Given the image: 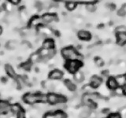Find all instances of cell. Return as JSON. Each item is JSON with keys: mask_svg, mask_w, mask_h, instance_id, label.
I'll return each mask as SVG.
<instances>
[{"mask_svg": "<svg viewBox=\"0 0 126 118\" xmlns=\"http://www.w3.org/2000/svg\"><path fill=\"white\" fill-rule=\"evenodd\" d=\"M62 53V56L64 58L65 60L68 61H74V60H78L80 61H82L83 57L82 55H80L76 49L73 48V47H65L63 48L61 51Z\"/></svg>", "mask_w": 126, "mask_h": 118, "instance_id": "1", "label": "cell"}, {"mask_svg": "<svg viewBox=\"0 0 126 118\" xmlns=\"http://www.w3.org/2000/svg\"><path fill=\"white\" fill-rule=\"evenodd\" d=\"M40 95L41 93H26L24 94L22 100L25 104L29 105H35L40 102Z\"/></svg>", "mask_w": 126, "mask_h": 118, "instance_id": "2", "label": "cell"}, {"mask_svg": "<svg viewBox=\"0 0 126 118\" xmlns=\"http://www.w3.org/2000/svg\"><path fill=\"white\" fill-rule=\"evenodd\" d=\"M67 98L60 94L48 93L47 94V103L50 105H57L59 103H65Z\"/></svg>", "mask_w": 126, "mask_h": 118, "instance_id": "3", "label": "cell"}, {"mask_svg": "<svg viewBox=\"0 0 126 118\" xmlns=\"http://www.w3.org/2000/svg\"><path fill=\"white\" fill-rule=\"evenodd\" d=\"M82 66V61H80L78 60L74 61H68L65 64V68L69 71L70 73H74L77 71L79 70V69Z\"/></svg>", "mask_w": 126, "mask_h": 118, "instance_id": "4", "label": "cell"}, {"mask_svg": "<svg viewBox=\"0 0 126 118\" xmlns=\"http://www.w3.org/2000/svg\"><path fill=\"white\" fill-rule=\"evenodd\" d=\"M63 76H64V73L62 70L55 69L50 72L48 78L50 80H60L63 78Z\"/></svg>", "mask_w": 126, "mask_h": 118, "instance_id": "5", "label": "cell"}, {"mask_svg": "<svg viewBox=\"0 0 126 118\" xmlns=\"http://www.w3.org/2000/svg\"><path fill=\"white\" fill-rule=\"evenodd\" d=\"M5 72L6 73V75L10 78L13 79V80H16V79L17 78V74L16 73V71L14 69V68L10 64H6L5 65Z\"/></svg>", "mask_w": 126, "mask_h": 118, "instance_id": "6", "label": "cell"}, {"mask_svg": "<svg viewBox=\"0 0 126 118\" xmlns=\"http://www.w3.org/2000/svg\"><path fill=\"white\" fill-rule=\"evenodd\" d=\"M10 113V104L7 101L0 100V114Z\"/></svg>", "mask_w": 126, "mask_h": 118, "instance_id": "7", "label": "cell"}, {"mask_svg": "<svg viewBox=\"0 0 126 118\" xmlns=\"http://www.w3.org/2000/svg\"><path fill=\"white\" fill-rule=\"evenodd\" d=\"M102 84V79L99 76H96V75L92 76V78H91L90 85L92 86L93 88H98Z\"/></svg>", "mask_w": 126, "mask_h": 118, "instance_id": "8", "label": "cell"}, {"mask_svg": "<svg viewBox=\"0 0 126 118\" xmlns=\"http://www.w3.org/2000/svg\"><path fill=\"white\" fill-rule=\"evenodd\" d=\"M106 87L110 90H114L115 89H117L118 87L117 84V82L116 80V78L115 77H113V76H110L107 80H106Z\"/></svg>", "mask_w": 126, "mask_h": 118, "instance_id": "9", "label": "cell"}, {"mask_svg": "<svg viewBox=\"0 0 126 118\" xmlns=\"http://www.w3.org/2000/svg\"><path fill=\"white\" fill-rule=\"evenodd\" d=\"M64 86L65 87V88L67 90H69V91L71 92H74L76 91L77 90V86H76V84L72 81L71 80H69V79H66L64 81Z\"/></svg>", "mask_w": 126, "mask_h": 118, "instance_id": "10", "label": "cell"}, {"mask_svg": "<svg viewBox=\"0 0 126 118\" xmlns=\"http://www.w3.org/2000/svg\"><path fill=\"white\" fill-rule=\"evenodd\" d=\"M77 35L79 39H80L81 40H84V41H88L92 38V35H91L90 32L88 31L85 30H80L77 32Z\"/></svg>", "mask_w": 126, "mask_h": 118, "instance_id": "11", "label": "cell"}, {"mask_svg": "<svg viewBox=\"0 0 126 118\" xmlns=\"http://www.w3.org/2000/svg\"><path fill=\"white\" fill-rule=\"evenodd\" d=\"M56 16L51 14H46L42 17V22L44 24H50L54 21H56Z\"/></svg>", "mask_w": 126, "mask_h": 118, "instance_id": "12", "label": "cell"}, {"mask_svg": "<svg viewBox=\"0 0 126 118\" xmlns=\"http://www.w3.org/2000/svg\"><path fill=\"white\" fill-rule=\"evenodd\" d=\"M84 73L83 71L78 70L76 73H73V80L76 83H82L84 80Z\"/></svg>", "mask_w": 126, "mask_h": 118, "instance_id": "13", "label": "cell"}, {"mask_svg": "<svg viewBox=\"0 0 126 118\" xmlns=\"http://www.w3.org/2000/svg\"><path fill=\"white\" fill-rule=\"evenodd\" d=\"M42 48L46 50H51L54 48V42L51 39H46L42 44Z\"/></svg>", "mask_w": 126, "mask_h": 118, "instance_id": "14", "label": "cell"}, {"mask_svg": "<svg viewBox=\"0 0 126 118\" xmlns=\"http://www.w3.org/2000/svg\"><path fill=\"white\" fill-rule=\"evenodd\" d=\"M23 110L22 106L18 104V103H14V104H12L10 105V113L15 114V115L17 116V114L19 113H21Z\"/></svg>", "mask_w": 126, "mask_h": 118, "instance_id": "15", "label": "cell"}, {"mask_svg": "<svg viewBox=\"0 0 126 118\" xmlns=\"http://www.w3.org/2000/svg\"><path fill=\"white\" fill-rule=\"evenodd\" d=\"M117 43L119 46H124L125 44H126V32L117 33Z\"/></svg>", "mask_w": 126, "mask_h": 118, "instance_id": "16", "label": "cell"}, {"mask_svg": "<svg viewBox=\"0 0 126 118\" xmlns=\"http://www.w3.org/2000/svg\"><path fill=\"white\" fill-rule=\"evenodd\" d=\"M40 59H41V57H40V55H39V52H35L30 55L29 61L31 62L32 65H34L35 63L40 62Z\"/></svg>", "mask_w": 126, "mask_h": 118, "instance_id": "17", "label": "cell"}, {"mask_svg": "<svg viewBox=\"0 0 126 118\" xmlns=\"http://www.w3.org/2000/svg\"><path fill=\"white\" fill-rule=\"evenodd\" d=\"M91 109L88 106H85V107L81 110V112L80 113V115H79V118H88L89 115L91 113Z\"/></svg>", "mask_w": 126, "mask_h": 118, "instance_id": "18", "label": "cell"}, {"mask_svg": "<svg viewBox=\"0 0 126 118\" xmlns=\"http://www.w3.org/2000/svg\"><path fill=\"white\" fill-rule=\"evenodd\" d=\"M19 46V43L17 40L14 39H11V40L8 41L6 43V48L9 50H14L16 48H17Z\"/></svg>", "mask_w": 126, "mask_h": 118, "instance_id": "19", "label": "cell"}, {"mask_svg": "<svg viewBox=\"0 0 126 118\" xmlns=\"http://www.w3.org/2000/svg\"><path fill=\"white\" fill-rule=\"evenodd\" d=\"M116 78V80L117 82V84L119 87H122L124 84H126V76L123 74H120Z\"/></svg>", "mask_w": 126, "mask_h": 118, "instance_id": "20", "label": "cell"}, {"mask_svg": "<svg viewBox=\"0 0 126 118\" xmlns=\"http://www.w3.org/2000/svg\"><path fill=\"white\" fill-rule=\"evenodd\" d=\"M85 9L87 11L89 12V13H94V12L96 10L97 6L94 3H89V4H87L86 5Z\"/></svg>", "mask_w": 126, "mask_h": 118, "instance_id": "21", "label": "cell"}, {"mask_svg": "<svg viewBox=\"0 0 126 118\" xmlns=\"http://www.w3.org/2000/svg\"><path fill=\"white\" fill-rule=\"evenodd\" d=\"M54 114L55 118H68V116L65 111H62V110H57L54 112Z\"/></svg>", "mask_w": 126, "mask_h": 118, "instance_id": "22", "label": "cell"}, {"mask_svg": "<svg viewBox=\"0 0 126 118\" xmlns=\"http://www.w3.org/2000/svg\"><path fill=\"white\" fill-rule=\"evenodd\" d=\"M93 89L94 88L89 84L85 85L84 87V88H83V90H84V94H92V93H93Z\"/></svg>", "mask_w": 126, "mask_h": 118, "instance_id": "23", "label": "cell"}, {"mask_svg": "<svg viewBox=\"0 0 126 118\" xmlns=\"http://www.w3.org/2000/svg\"><path fill=\"white\" fill-rule=\"evenodd\" d=\"M66 9L69 10V11H72L75 8H76L77 5H76V3L73 2H66Z\"/></svg>", "mask_w": 126, "mask_h": 118, "instance_id": "24", "label": "cell"}, {"mask_svg": "<svg viewBox=\"0 0 126 118\" xmlns=\"http://www.w3.org/2000/svg\"><path fill=\"white\" fill-rule=\"evenodd\" d=\"M94 63H95L96 66H98V68H100V67H102L104 65V61H103V59L101 58H97L95 59V61H94Z\"/></svg>", "mask_w": 126, "mask_h": 118, "instance_id": "25", "label": "cell"}, {"mask_svg": "<svg viewBox=\"0 0 126 118\" xmlns=\"http://www.w3.org/2000/svg\"><path fill=\"white\" fill-rule=\"evenodd\" d=\"M117 33H124L126 32V26L125 25H119L116 28Z\"/></svg>", "mask_w": 126, "mask_h": 118, "instance_id": "26", "label": "cell"}, {"mask_svg": "<svg viewBox=\"0 0 126 118\" xmlns=\"http://www.w3.org/2000/svg\"><path fill=\"white\" fill-rule=\"evenodd\" d=\"M32 64L29 61H27V62L23 63L21 65V69H25V70H29L32 68Z\"/></svg>", "mask_w": 126, "mask_h": 118, "instance_id": "27", "label": "cell"}, {"mask_svg": "<svg viewBox=\"0 0 126 118\" xmlns=\"http://www.w3.org/2000/svg\"><path fill=\"white\" fill-rule=\"evenodd\" d=\"M43 118H55L54 112H52V111L46 112L44 115H43Z\"/></svg>", "mask_w": 126, "mask_h": 118, "instance_id": "28", "label": "cell"}, {"mask_svg": "<svg viewBox=\"0 0 126 118\" xmlns=\"http://www.w3.org/2000/svg\"><path fill=\"white\" fill-rule=\"evenodd\" d=\"M6 2H7V0H0V11L5 10Z\"/></svg>", "mask_w": 126, "mask_h": 118, "instance_id": "29", "label": "cell"}, {"mask_svg": "<svg viewBox=\"0 0 126 118\" xmlns=\"http://www.w3.org/2000/svg\"><path fill=\"white\" fill-rule=\"evenodd\" d=\"M109 118H122L121 115L117 113H110V115L108 116Z\"/></svg>", "mask_w": 126, "mask_h": 118, "instance_id": "30", "label": "cell"}, {"mask_svg": "<svg viewBox=\"0 0 126 118\" xmlns=\"http://www.w3.org/2000/svg\"><path fill=\"white\" fill-rule=\"evenodd\" d=\"M125 14H126V11L123 7L121 8V9L117 11V15L119 16V17H124Z\"/></svg>", "mask_w": 126, "mask_h": 118, "instance_id": "31", "label": "cell"}, {"mask_svg": "<svg viewBox=\"0 0 126 118\" xmlns=\"http://www.w3.org/2000/svg\"><path fill=\"white\" fill-rule=\"evenodd\" d=\"M17 118H27V116H26V113L22 110L21 113H19L17 114Z\"/></svg>", "mask_w": 126, "mask_h": 118, "instance_id": "32", "label": "cell"}, {"mask_svg": "<svg viewBox=\"0 0 126 118\" xmlns=\"http://www.w3.org/2000/svg\"><path fill=\"white\" fill-rule=\"evenodd\" d=\"M32 25H36L38 24H39V19L38 17H35L32 19Z\"/></svg>", "mask_w": 126, "mask_h": 118, "instance_id": "33", "label": "cell"}, {"mask_svg": "<svg viewBox=\"0 0 126 118\" xmlns=\"http://www.w3.org/2000/svg\"><path fill=\"white\" fill-rule=\"evenodd\" d=\"M9 1L12 4H14V5H17V4L20 3V1H21V0H9Z\"/></svg>", "mask_w": 126, "mask_h": 118, "instance_id": "34", "label": "cell"}, {"mask_svg": "<svg viewBox=\"0 0 126 118\" xmlns=\"http://www.w3.org/2000/svg\"><path fill=\"white\" fill-rule=\"evenodd\" d=\"M121 88H122V91H123V95L126 96V84L122 86Z\"/></svg>", "mask_w": 126, "mask_h": 118, "instance_id": "35", "label": "cell"}, {"mask_svg": "<svg viewBox=\"0 0 126 118\" xmlns=\"http://www.w3.org/2000/svg\"><path fill=\"white\" fill-rule=\"evenodd\" d=\"M7 118H17V115H15V114L11 113L10 116H8Z\"/></svg>", "mask_w": 126, "mask_h": 118, "instance_id": "36", "label": "cell"}, {"mask_svg": "<svg viewBox=\"0 0 126 118\" xmlns=\"http://www.w3.org/2000/svg\"><path fill=\"white\" fill-rule=\"evenodd\" d=\"M2 34V28L0 26V35Z\"/></svg>", "mask_w": 126, "mask_h": 118, "instance_id": "37", "label": "cell"}, {"mask_svg": "<svg viewBox=\"0 0 126 118\" xmlns=\"http://www.w3.org/2000/svg\"><path fill=\"white\" fill-rule=\"evenodd\" d=\"M95 1H101V0H95Z\"/></svg>", "mask_w": 126, "mask_h": 118, "instance_id": "38", "label": "cell"}, {"mask_svg": "<svg viewBox=\"0 0 126 118\" xmlns=\"http://www.w3.org/2000/svg\"><path fill=\"white\" fill-rule=\"evenodd\" d=\"M102 118H109V117H102Z\"/></svg>", "mask_w": 126, "mask_h": 118, "instance_id": "39", "label": "cell"}, {"mask_svg": "<svg viewBox=\"0 0 126 118\" xmlns=\"http://www.w3.org/2000/svg\"><path fill=\"white\" fill-rule=\"evenodd\" d=\"M125 76H126V75H125Z\"/></svg>", "mask_w": 126, "mask_h": 118, "instance_id": "40", "label": "cell"}]
</instances>
